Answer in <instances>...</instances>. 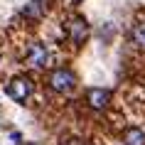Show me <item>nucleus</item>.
<instances>
[{
  "instance_id": "nucleus-6",
  "label": "nucleus",
  "mask_w": 145,
  "mask_h": 145,
  "mask_svg": "<svg viewBox=\"0 0 145 145\" xmlns=\"http://www.w3.org/2000/svg\"><path fill=\"white\" fill-rule=\"evenodd\" d=\"M42 12H44V0H32L30 5H25V10H22V15L27 20H39Z\"/></svg>"
},
{
  "instance_id": "nucleus-7",
  "label": "nucleus",
  "mask_w": 145,
  "mask_h": 145,
  "mask_svg": "<svg viewBox=\"0 0 145 145\" xmlns=\"http://www.w3.org/2000/svg\"><path fill=\"white\" fill-rule=\"evenodd\" d=\"M123 143L125 145H145V133L140 128H128L123 133Z\"/></svg>"
},
{
  "instance_id": "nucleus-4",
  "label": "nucleus",
  "mask_w": 145,
  "mask_h": 145,
  "mask_svg": "<svg viewBox=\"0 0 145 145\" xmlns=\"http://www.w3.org/2000/svg\"><path fill=\"white\" fill-rule=\"evenodd\" d=\"M69 37L74 44H84V39L89 37V25H86L84 17H74L69 22Z\"/></svg>"
},
{
  "instance_id": "nucleus-2",
  "label": "nucleus",
  "mask_w": 145,
  "mask_h": 145,
  "mask_svg": "<svg viewBox=\"0 0 145 145\" xmlns=\"http://www.w3.org/2000/svg\"><path fill=\"white\" fill-rule=\"evenodd\" d=\"M8 96L15 101H27L32 96V81L27 76H15L8 84Z\"/></svg>"
},
{
  "instance_id": "nucleus-3",
  "label": "nucleus",
  "mask_w": 145,
  "mask_h": 145,
  "mask_svg": "<svg viewBox=\"0 0 145 145\" xmlns=\"http://www.w3.org/2000/svg\"><path fill=\"white\" fill-rule=\"evenodd\" d=\"M27 59H30L32 67L42 69V67H47V64H49V49H47L42 42H35V44L30 47V52H27Z\"/></svg>"
},
{
  "instance_id": "nucleus-1",
  "label": "nucleus",
  "mask_w": 145,
  "mask_h": 145,
  "mask_svg": "<svg viewBox=\"0 0 145 145\" xmlns=\"http://www.w3.org/2000/svg\"><path fill=\"white\" fill-rule=\"evenodd\" d=\"M49 86H52L54 91H59V93H69L76 86V76L69 69H54L52 76H49Z\"/></svg>"
},
{
  "instance_id": "nucleus-5",
  "label": "nucleus",
  "mask_w": 145,
  "mask_h": 145,
  "mask_svg": "<svg viewBox=\"0 0 145 145\" xmlns=\"http://www.w3.org/2000/svg\"><path fill=\"white\" fill-rule=\"evenodd\" d=\"M86 99H89V106H91V108L101 111V108H106V106H108V101H111V93H108L106 89H89Z\"/></svg>"
},
{
  "instance_id": "nucleus-8",
  "label": "nucleus",
  "mask_w": 145,
  "mask_h": 145,
  "mask_svg": "<svg viewBox=\"0 0 145 145\" xmlns=\"http://www.w3.org/2000/svg\"><path fill=\"white\" fill-rule=\"evenodd\" d=\"M130 42L135 47H145V22L133 25V30H130Z\"/></svg>"
}]
</instances>
